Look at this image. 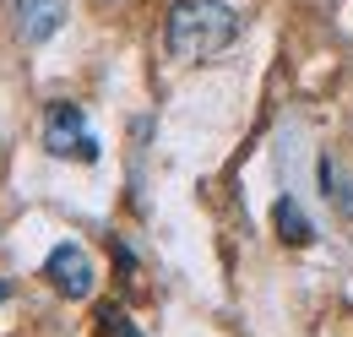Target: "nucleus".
<instances>
[{
	"label": "nucleus",
	"instance_id": "39448f33",
	"mask_svg": "<svg viewBox=\"0 0 353 337\" xmlns=\"http://www.w3.org/2000/svg\"><path fill=\"white\" fill-rule=\"evenodd\" d=\"M272 223H277L283 245H310V240H315V229H310V218L299 212V202H294V196H283V202L272 207Z\"/></svg>",
	"mask_w": 353,
	"mask_h": 337
},
{
	"label": "nucleus",
	"instance_id": "6e6552de",
	"mask_svg": "<svg viewBox=\"0 0 353 337\" xmlns=\"http://www.w3.org/2000/svg\"><path fill=\"white\" fill-rule=\"evenodd\" d=\"M0 305H6V278H0Z\"/></svg>",
	"mask_w": 353,
	"mask_h": 337
},
{
	"label": "nucleus",
	"instance_id": "0eeeda50",
	"mask_svg": "<svg viewBox=\"0 0 353 337\" xmlns=\"http://www.w3.org/2000/svg\"><path fill=\"white\" fill-rule=\"evenodd\" d=\"M321 180H326V191L337 185V207H343V212H353V180H343V174H337V164H332V158L321 164Z\"/></svg>",
	"mask_w": 353,
	"mask_h": 337
},
{
	"label": "nucleus",
	"instance_id": "7ed1b4c3",
	"mask_svg": "<svg viewBox=\"0 0 353 337\" xmlns=\"http://www.w3.org/2000/svg\"><path fill=\"white\" fill-rule=\"evenodd\" d=\"M44 278L54 283V294H65V299H88L92 294V256L82 251V245H54L44 261Z\"/></svg>",
	"mask_w": 353,
	"mask_h": 337
},
{
	"label": "nucleus",
	"instance_id": "f257e3e1",
	"mask_svg": "<svg viewBox=\"0 0 353 337\" xmlns=\"http://www.w3.org/2000/svg\"><path fill=\"white\" fill-rule=\"evenodd\" d=\"M239 39V17L223 0H174L169 22H163V44L174 60H207Z\"/></svg>",
	"mask_w": 353,
	"mask_h": 337
},
{
	"label": "nucleus",
	"instance_id": "20e7f679",
	"mask_svg": "<svg viewBox=\"0 0 353 337\" xmlns=\"http://www.w3.org/2000/svg\"><path fill=\"white\" fill-rule=\"evenodd\" d=\"M65 22V0H17V33L28 44H44Z\"/></svg>",
	"mask_w": 353,
	"mask_h": 337
},
{
	"label": "nucleus",
	"instance_id": "423d86ee",
	"mask_svg": "<svg viewBox=\"0 0 353 337\" xmlns=\"http://www.w3.org/2000/svg\"><path fill=\"white\" fill-rule=\"evenodd\" d=\"M98 332H103V337H141L131 327V316H125V310H114V305H103V310H98Z\"/></svg>",
	"mask_w": 353,
	"mask_h": 337
},
{
	"label": "nucleus",
	"instance_id": "f03ea898",
	"mask_svg": "<svg viewBox=\"0 0 353 337\" xmlns=\"http://www.w3.org/2000/svg\"><path fill=\"white\" fill-rule=\"evenodd\" d=\"M44 147L54 158H77V164H98V136L88 126L82 104H49L44 115Z\"/></svg>",
	"mask_w": 353,
	"mask_h": 337
}]
</instances>
